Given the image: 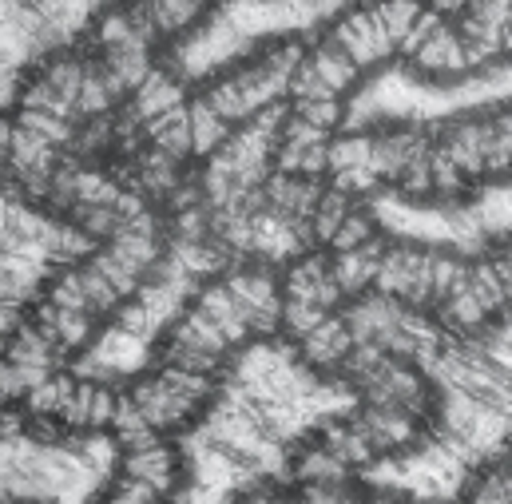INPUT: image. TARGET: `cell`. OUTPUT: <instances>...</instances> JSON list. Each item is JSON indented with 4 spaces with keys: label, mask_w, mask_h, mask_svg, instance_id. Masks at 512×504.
Instances as JSON below:
<instances>
[{
    "label": "cell",
    "mask_w": 512,
    "mask_h": 504,
    "mask_svg": "<svg viewBox=\"0 0 512 504\" xmlns=\"http://www.w3.org/2000/svg\"><path fill=\"white\" fill-rule=\"evenodd\" d=\"M409 72L425 84H461V80H473V64H469V52H465V40L453 24V16H445L433 32H425V40L405 56Z\"/></svg>",
    "instance_id": "cell-1"
},
{
    "label": "cell",
    "mask_w": 512,
    "mask_h": 504,
    "mask_svg": "<svg viewBox=\"0 0 512 504\" xmlns=\"http://www.w3.org/2000/svg\"><path fill=\"white\" fill-rule=\"evenodd\" d=\"M302 354H306V362H314V366H322V370H330V366H346V358L354 354V330H350V322H346V314L342 318H326L322 326H314L302 342Z\"/></svg>",
    "instance_id": "cell-2"
},
{
    "label": "cell",
    "mask_w": 512,
    "mask_h": 504,
    "mask_svg": "<svg viewBox=\"0 0 512 504\" xmlns=\"http://www.w3.org/2000/svg\"><path fill=\"white\" fill-rule=\"evenodd\" d=\"M128 477L131 481H147L155 493L167 485L171 477V453L163 445H143V449H131L128 457Z\"/></svg>",
    "instance_id": "cell-3"
},
{
    "label": "cell",
    "mask_w": 512,
    "mask_h": 504,
    "mask_svg": "<svg viewBox=\"0 0 512 504\" xmlns=\"http://www.w3.org/2000/svg\"><path fill=\"white\" fill-rule=\"evenodd\" d=\"M48 302H56V306H64V310H76V314H96V310H92V298H88V290H84L80 270H64V274L52 282Z\"/></svg>",
    "instance_id": "cell-4"
},
{
    "label": "cell",
    "mask_w": 512,
    "mask_h": 504,
    "mask_svg": "<svg viewBox=\"0 0 512 504\" xmlns=\"http://www.w3.org/2000/svg\"><path fill=\"white\" fill-rule=\"evenodd\" d=\"M155 497H159V493H155L147 481H131L128 489H124L112 504H155Z\"/></svg>",
    "instance_id": "cell-5"
},
{
    "label": "cell",
    "mask_w": 512,
    "mask_h": 504,
    "mask_svg": "<svg viewBox=\"0 0 512 504\" xmlns=\"http://www.w3.org/2000/svg\"><path fill=\"white\" fill-rule=\"evenodd\" d=\"M251 504H270V501H262V497H258V501H251Z\"/></svg>",
    "instance_id": "cell-6"
}]
</instances>
